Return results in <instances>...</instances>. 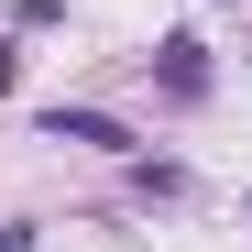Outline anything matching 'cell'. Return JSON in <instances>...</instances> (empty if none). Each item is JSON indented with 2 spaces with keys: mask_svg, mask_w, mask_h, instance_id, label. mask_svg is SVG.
Listing matches in <instances>:
<instances>
[{
  "mask_svg": "<svg viewBox=\"0 0 252 252\" xmlns=\"http://www.w3.org/2000/svg\"><path fill=\"white\" fill-rule=\"evenodd\" d=\"M44 143H77V154H132L143 132H132L121 110H88V99H55V110H44Z\"/></svg>",
  "mask_w": 252,
  "mask_h": 252,
  "instance_id": "6da1fadb",
  "label": "cell"
},
{
  "mask_svg": "<svg viewBox=\"0 0 252 252\" xmlns=\"http://www.w3.org/2000/svg\"><path fill=\"white\" fill-rule=\"evenodd\" d=\"M154 77H164V99H176V110H197L208 88H220V77H208V44H197V33H164V44H154Z\"/></svg>",
  "mask_w": 252,
  "mask_h": 252,
  "instance_id": "7a4b0ae2",
  "label": "cell"
},
{
  "mask_svg": "<svg viewBox=\"0 0 252 252\" xmlns=\"http://www.w3.org/2000/svg\"><path fill=\"white\" fill-rule=\"evenodd\" d=\"M132 197H187V164H132Z\"/></svg>",
  "mask_w": 252,
  "mask_h": 252,
  "instance_id": "3957f363",
  "label": "cell"
},
{
  "mask_svg": "<svg viewBox=\"0 0 252 252\" xmlns=\"http://www.w3.org/2000/svg\"><path fill=\"white\" fill-rule=\"evenodd\" d=\"M11 22H22V33H44V22H66V0H11Z\"/></svg>",
  "mask_w": 252,
  "mask_h": 252,
  "instance_id": "277c9868",
  "label": "cell"
},
{
  "mask_svg": "<svg viewBox=\"0 0 252 252\" xmlns=\"http://www.w3.org/2000/svg\"><path fill=\"white\" fill-rule=\"evenodd\" d=\"M22 88V44H0V99H11Z\"/></svg>",
  "mask_w": 252,
  "mask_h": 252,
  "instance_id": "5b68a950",
  "label": "cell"
},
{
  "mask_svg": "<svg viewBox=\"0 0 252 252\" xmlns=\"http://www.w3.org/2000/svg\"><path fill=\"white\" fill-rule=\"evenodd\" d=\"M0 252H33V220H0Z\"/></svg>",
  "mask_w": 252,
  "mask_h": 252,
  "instance_id": "8992f818",
  "label": "cell"
},
{
  "mask_svg": "<svg viewBox=\"0 0 252 252\" xmlns=\"http://www.w3.org/2000/svg\"><path fill=\"white\" fill-rule=\"evenodd\" d=\"M241 220H252V187H241Z\"/></svg>",
  "mask_w": 252,
  "mask_h": 252,
  "instance_id": "52a82bcc",
  "label": "cell"
}]
</instances>
